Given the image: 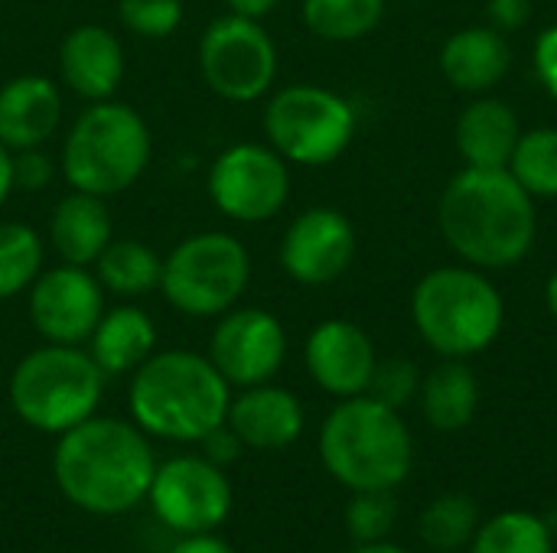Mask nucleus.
<instances>
[{"label":"nucleus","instance_id":"1","mask_svg":"<svg viewBox=\"0 0 557 553\" xmlns=\"http://www.w3.org/2000/svg\"><path fill=\"white\" fill-rule=\"evenodd\" d=\"M157 473L147 433L117 417H88L59 433L52 476L59 492L82 512L114 518L140 505Z\"/></svg>","mask_w":557,"mask_h":553},{"label":"nucleus","instance_id":"2","mask_svg":"<svg viewBox=\"0 0 557 553\" xmlns=\"http://www.w3.org/2000/svg\"><path fill=\"white\" fill-rule=\"evenodd\" d=\"M441 231L447 244L480 271L519 264L535 244V199L509 169L457 173L441 196Z\"/></svg>","mask_w":557,"mask_h":553},{"label":"nucleus","instance_id":"3","mask_svg":"<svg viewBox=\"0 0 557 553\" xmlns=\"http://www.w3.org/2000/svg\"><path fill=\"white\" fill-rule=\"evenodd\" d=\"M232 404V385L219 375L209 355L166 349L153 352L127 388V407L134 424L160 440L199 443L206 433L225 424Z\"/></svg>","mask_w":557,"mask_h":553},{"label":"nucleus","instance_id":"4","mask_svg":"<svg viewBox=\"0 0 557 553\" xmlns=\"http://www.w3.org/2000/svg\"><path fill=\"white\" fill-rule=\"evenodd\" d=\"M320 460L349 492H395L414 466L401 411L369 394L343 398L320 427Z\"/></svg>","mask_w":557,"mask_h":553},{"label":"nucleus","instance_id":"5","mask_svg":"<svg viewBox=\"0 0 557 553\" xmlns=\"http://www.w3.org/2000/svg\"><path fill=\"white\" fill-rule=\"evenodd\" d=\"M153 153L147 121L121 101H91L62 140V176L72 189L117 196L131 189Z\"/></svg>","mask_w":557,"mask_h":553},{"label":"nucleus","instance_id":"6","mask_svg":"<svg viewBox=\"0 0 557 553\" xmlns=\"http://www.w3.org/2000/svg\"><path fill=\"white\" fill-rule=\"evenodd\" d=\"M411 316L437 355L470 359L499 339L506 303L480 267H437L414 287Z\"/></svg>","mask_w":557,"mask_h":553},{"label":"nucleus","instance_id":"7","mask_svg":"<svg viewBox=\"0 0 557 553\" xmlns=\"http://www.w3.org/2000/svg\"><path fill=\"white\" fill-rule=\"evenodd\" d=\"M104 394V372L78 345L46 342L23 355L10 375L16 417L39 433H65L95 417Z\"/></svg>","mask_w":557,"mask_h":553},{"label":"nucleus","instance_id":"8","mask_svg":"<svg viewBox=\"0 0 557 553\" xmlns=\"http://www.w3.org/2000/svg\"><path fill=\"white\" fill-rule=\"evenodd\" d=\"M248 277L251 257L235 235L199 231L163 257L160 293L183 316L209 319L228 313L242 300Z\"/></svg>","mask_w":557,"mask_h":553},{"label":"nucleus","instance_id":"9","mask_svg":"<svg viewBox=\"0 0 557 553\" xmlns=\"http://www.w3.org/2000/svg\"><path fill=\"white\" fill-rule=\"evenodd\" d=\"M264 134L287 163L326 166L352 143L356 111L330 88L287 85L264 108Z\"/></svg>","mask_w":557,"mask_h":553},{"label":"nucleus","instance_id":"10","mask_svg":"<svg viewBox=\"0 0 557 553\" xmlns=\"http://www.w3.org/2000/svg\"><path fill=\"white\" fill-rule=\"evenodd\" d=\"M199 72L225 101H258L277 75V46L258 20L225 13L199 39Z\"/></svg>","mask_w":557,"mask_h":553},{"label":"nucleus","instance_id":"11","mask_svg":"<svg viewBox=\"0 0 557 553\" xmlns=\"http://www.w3.org/2000/svg\"><path fill=\"white\" fill-rule=\"evenodd\" d=\"M287 196L290 169L271 143H235L209 166V199L232 222H268L287 205Z\"/></svg>","mask_w":557,"mask_h":553},{"label":"nucleus","instance_id":"12","mask_svg":"<svg viewBox=\"0 0 557 553\" xmlns=\"http://www.w3.org/2000/svg\"><path fill=\"white\" fill-rule=\"evenodd\" d=\"M147 499L153 515L180 538L215 531L232 512L228 476L206 456H176L157 466Z\"/></svg>","mask_w":557,"mask_h":553},{"label":"nucleus","instance_id":"13","mask_svg":"<svg viewBox=\"0 0 557 553\" xmlns=\"http://www.w3.org/2000/svg\"><path fill=\"white\" fill-rule=\"evenodd\" d=\"M287 359V332L268 310H228L219 316L209 342V362L232 388L271 381Z\"/></svg>","mask_w":557,"mask_h":553},{"label":"nucleus","instance_id":"14","mask_svg":"<svg viewBox=\"0 0 557 553\" xmlns=\"http://www.w3.org/2000/svg\"><path fill=\"white\" fill-rule=\"evenodd\" d=\"M104 313V287L88 267L55 264L29 284V319L46 342L78 345Z\"/></svg>","mask_w":557,"mask_h":553},{"label":"nucleus","instance_id":"15","mask_svg":"<svg viewBox=\"0 0 557 553\" xmlns=\"http://www.w3.org/2000/svg\"><path fill=\"white\" fill-rule=\"evenodd\" d=\"M356 257V228L352 222L326 205L300 212L281 241V267L290 280L304 287L333 284L349 271Z\"/></svg>","mask_w":557,"mask_h":553},{"label":"nucleus","instance_id":"16","mask_svg":"<svg viewBox=\"0 0 557 553\" xmlns=\"http://www.w3.org/2000/svg\"><path fill=\"white\" fill-rule=\"evenodd\" d=\"M304 362L317 388L343 401L369 391L379 355L366 329L349 319H326L307 336Z\"/></svg>","mask_w":557,"mask_h":553},{"label":"nucleus","instance_id":"17","mask_svg":"<svg viewBox=\"0 0 557 553\" xmlns=\"http://www.w3.org/2000/svg\"><path fill=\"white\" fill-rule=\"evenodd\" d=\"M59 75L78 98L108 101L124 78L121 39L98 23L69 29L59 46Z\"/></svg>","mask_w":557,"mask_h":553},{"label":"nucleus","instance_id":"18","mask_svg":"<svg viewBox=\"0 0 557 553\" xmlns=\"http://www.w3.org/2000/svg\"><path fill=\"white\" fill-rule=\"evenodd\" d=\"M225 424L248 450H284L304 433V404L287 388L264 381L232 398Z\"/></svg>","mask_w":557,"mask_h":553},{"label":"nucleus","instance_id":"19","mask_svg":"<svg viewBox=\"0 0 557 553\" xmlns=\"http://www.w3.org/2000/svg\"><path fill=\"white\" fill-rule=\"evenodd\" d=\"M62 121V95L46 75H16L0 88V143L33 150L49 143Z\"/></svg>","mask_w":557,"mask_h":553},{"label":"nucleus","instance_id":"20","mask_svg":"<svg viewBox=\"0 0 557 553\" xmlns=\"http://www.w3.org/2000/svg\"><path fill=\"white\" fill-rule=\"evenodd\" d=\"M512 65L506 33L493 26H467L454 33L441 49V72L457 91L483 95L496 88Z\"/></svg>","mask_w":557,"mask_h":553},{"label":"nucleus","instance_id":"21","mask_svg":"<svg viewBox=\"0 0 557 553\" xmlns=\"http://www.w3.org/2000/svg\"><path fill=\"white\" fill-rule=\"evenodd\" d=\"M111 215L101 196L72 189L49 218V244L62 264L91 267L111 244Z\"/></svg>","mask_w":557,"mask_h":553},{"label":"nucleus","instance_id":"22","mask_svg":"<svg viewBox=\"0 0 557 553\" xmlns=\"http://www.w3.org/2000/svg\"><path fill=\"white\" fill-rule=\"evenodd\" d=\"M157 349V326L140 306H114L101 313L98 326L88 336V355L95 365L111 375H134Z\"/></svg>","mask_w":557,"mask_h":553},{"label":"nucleus","instance_id":"23","mask_svg":"<svg viewBox=\"0 0 557 553\" xmlns=\"http://www.w3.org/2000/svg\"><path fill=\"white\" fill-rule=\"evenodd\" d=\"M519 137V117L499 98H480L467 104L457 121V150L463 153L467 166L476 169H506Z\"/></svg>","mask_w":557,"mask_h":553},{"label":"nucleus","instance_id":"24","mask_svg":"<svg viewBox=\"0 0 557 553\" xmlns=\"http://www.w3.org/2000/svg\"><path fill=\"white\" fill-rule=\"evenodd\" d=\"M418 404L424 420L441 433H457L480 411V381L463 359H444L421 378Z\"/></svg>","mask_w":557,"mask_h":553},{"label":"nucleus","instance_id":"25","mask_svg":"<svg viewBox=\"0 0 557 553\" xmlns=\"http://www.w3.org/2000/svg\"><path fill=\"white\" fill-rule=\"evenodd\" d=\"M160 274L163 257L137 238H111V244L95 261L98 284L124 300H137L160 290Z\"/></svg>","mask_w":557,"mask_h":553},{"label":"nucleus","instance_id":"26","mask_svg":"<svg viewBox=\"0 0 557 553\" xmlns=\"http://www.w3.org/2000/svg\"><path fill=\"white\" fill-rule=\"evenodd\" d=\"M470 553H555V531L552 525L525 508L499 512L486 518L473 541Z\"/></svg>","mask_w":557,"mask_h":553},{"label":"nucleus","instance_id":"27","mask_svg":"<svg viewBox=\"0 0 557 553\" xmlns=\"http://www.w3.org/2000/svg\"><path fill=\"white\" fill-rule=\"evenodd\" d=\"M483 525V512L476 499L463 492H447L428 502V508L418 518V535L424 548L437 553H457L470 548L476 528Z\"/></svg>","mask_w":557,"mask_h":553},{"label":"nucleus","instance_id":"28","mask_svg":"<svg viewBox=\"0 0 557 553\" xmlns=\"http://www.w3.org/2000/svg\"><path fill=\"white\" fill-rule=\"evenodd\" d=\"M300 13L313 36L330 42H352L379 26L385 0H304Z\"/></svg>","mask_w":557,"mask_h":553},{"label":"nucleus","instance_id":"29","mask_svg":"<svg viewBox=\"0 0 557 553\" xmlns=\"http://www.w3.org/2000/svg\"><path fill=\"white\" fill-rule=\"evenodd\" d=\"M516 183L532 199H555L557 196V127L522 130L512 160L506 166Z\"/></svg>","mask_w":557,"mask_h":553},{"label":"nucleus","instance_id":"30","mask_svg":"<svg viewBox=\"0 0 557 553\" xmlns=\"http://www.w3.org/2000/svg\"><path fill=\"white\" fill-rule=\"evenodd\" d=\"M42 238L23 222H0V300H13L42 271Z\"/></svg>","mask_w":557,"mask_h":553},{"label":"nucleus","instance_id":"31","mask_svg":"<svg viewBox=\"0 0 557 553\" xmlns=\"http://www.w3.org/2000/svg\"><path fill=\"white\" fill-rule=\"evenodd\" d=\"M398 502L392 492H352L346 505V531L356 544L385 541L395 531Z\"/></svg>","mask_w":557,"mask_h":553},{"label":"nucleus","instance_id":"32","mask_svg":"<svg viewBox=\"0 0 557 553\" xmlns=\"http://www.w3.org/2000/svg\"><path fill=\"white\" fill-rule=\"evenodd\" d=\"M117 20L144 39H166L183 23V0H121Z\"/></svg>","mask_w":557,"mask_h":553},{"label":"nucleus","instance_id":"33","mask_svg":"<svg viewBox=\"0 0 557 553\" xmlns=\"http://www.w3.org/2000/svg\"><path fill=\"white\" fill-rule=\"evenodd\" d=\"M421 378L424 375L418 372V365L411 359H382V362H375V372H372L366 394L382 401L392 411H401L411 401H418Z\"/></svg>","mask_w":557,"mask_h":553},{"label":"nucleus","instance_id":"34","mask_svg":"<svg viewBox=\"0 0 557 553\" xmlns=\"http://www.w3.org/2000/svg\"><path fill=\"white\" fill-rule=\"evenodd\" d=\"M49 179H52V160L42 153V147L13 153V189L20 186V189L39 192L49 186Z\"/></svg>","mask_w":557,"mask_h":553},{"label":"nucleus","instance_id":"35","mask_svg":"<svg viewBox=\"0 0 557 553\" xmlns=\"http://www.w3.org/2000/svg\"><path fill=\"white\" fill-rule=\"evenodd\" d=\"M202 456L209 460V463H215V466H232L238 456H242V450H245V443L232 433V427L228 424H222V427H215L212 433H206L202 440Z\"/></svg>","mask_w":557,"mask_h":553},{"label":"nucleus","instance_id":"36","mask_svg":"<svg viewBox=\"0 0 557 553\" xmlns=\"http://www.w3.org/2000/svg\"><path fill=\"white\" fill-rule=\"evenodd\" d=\"M486 13H490L493 29L516 33L532 20V0H490Z\"/></svg>","mask_w":557,"mask_h":553},{"label":"nucleus","instance_id":"37","mask_svg":"<svg viewBox=\"0 0 557 553\" xmlns=\"http://www.w3.org/2000/svg\"><path fill=\"white\" fill-rule=\"evenodd\" d=\"M535 72L542 85L548 88V95L557 98V23L548 26L535 42Z\"/></svg>","mask_w":557,"mask_h":553},{"label":"nucleus","instance_id":"38","mask_svg":"<svg viewBox=\"0 0 557 553\" xmlns=\"http://www.w3.org/2000/svg\"><path fill=\"white\" fill-rule=\"evenodd\" d=\"M166 553H235L222 538H212V531L206 535H183Z\"/></svg>","mask_w":557,"mask_h":553},{"label":"nucleus","instance_id":"39","mask_svg":"<svg viewBox=\"0 0 557 553\" xmlns=\"http://www.w3.org/2000/svg\"><path fill=\"white\" fill-rule=\"evenodd\" d=\"M228 3V13H235V16H245V20H264L268 13H274V7L281 3V0H225Z\"/></svg>","mask_w":557,"mask_h":553},{"label":"nucleus","instance_id":"40","mask_svg":"<svg viewBox=\"0 0 557 553\" xmlns=\"http://www.w3.org/2000/svg\"><path fill=\"white\" fill-rule=\"evenodd\" d=\"M13 192V153L0 143V205L10 199Z\"/></svg>","mask_w":557,"mask_h":553},{"label":"nucleus","instance_id":"41","mask_svg":"<svg viewBox=\"0 0 557 553\" xmlns=\"http://www.w3.org/2000/svg\"><path fill=\"white\" fill-rule=\"evenodd\" d=\"M352 553H411V551L385 538V541H369V544H356V551H352Z\"/></svg>","mask_w":557,"mask_h":553},{"label":"nucleus","instance_id":"42","mask_svg":"<svg viewBox=\"0 0 557 553\" xmlns=\"http://www.w3.org/2000/svg\"><path fill=\"white\" fill-rule=\"evenodd\" d=\"M545 303H548V313L557 319V271L548 277V284H545Z\"/></svg>","mask_w":557,"mask_h":553}]
</instances>
